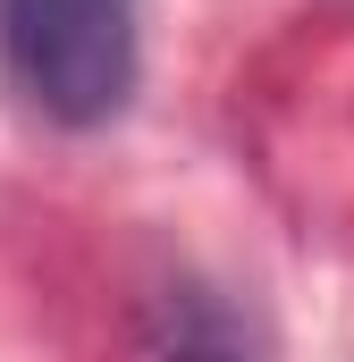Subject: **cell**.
<instances>
[{
  "instance_id": "obj_1",
  "label": "cell",
  "mask_w": 354,
  "mask_h": 362,
  "mask_svg": "<svg viewBox=\"0 0 354 362\" xmlns=\"http://www.w3.org/2000/svg\"><path fill=\"white\" fill-rule=\"evenodd\" d=\"M0 59L42 118L101 127L135 93V0H0Z\"/></svg>"
},
{
  "instance_id": "obj_2",
  "label": "cell",
  "mask_w": 354,
  "mask_h": 362,
  "mask_svg": "<svg viewBox=\"0 0 354 362\" xmlns=\"http://www.w3.org/2000/svg\"><path fill=\"white\" fill-rule=\"evenodd\" d=\"M152 362H253V337L211 286H169L152 312Z\"/></svg>"
}]
</instances>
